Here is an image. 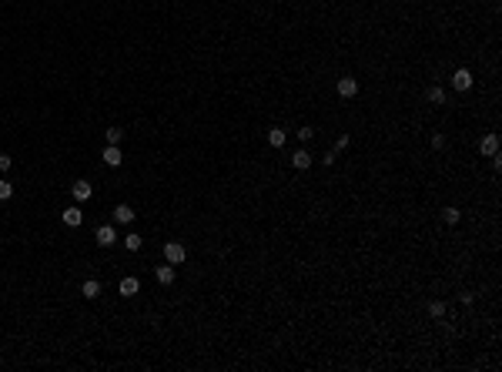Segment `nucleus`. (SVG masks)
I'll list each match as a JSON object with an SVG mask.
<instances>
[{
  "mask_svg": "<svg viewBox=\"0 0 502 372\" xmlns=\"http://www.w3.org/2000/svg\"><path fill=\"white\" fill-rule=\"evenodd\" d=\"M429 316L432 319H442V316H446V302H438V299L429 302Z\"/></svg>",
  "mask_w": 502,
  "mask_h": 372,
  "instance_id": "a211bd4d",
  "label": "nucleus"
},
{
  "mask_svg": "<svg viewBox=\"0 0 502 372\" xmlns=\"http://www.w3.org/2000/svg\"><path fill=\"white\" fill-rule=\"evenodd\" d=\"M335 91H338V97H355L359 94V81L355 77H342V81L335 84Z\"/></svg>",
  "mask_w": 502,
  "mask_h": 372,
  "instance_id": "423d86ee",
  "label": "nucleus"
},
{
  "mask_svg": "<svg viewBox=\"0 0 502 372\" xmlns=\"http://www.w3.org/2000/svg\"><path fill=\"white\" fill-rule=\"evenodd\" d=\"M104 164H107V168H121V164H124V154H121L117 145H107V148H104Z\"/></svg>",
  "mask_w": 502,
  "mask_h": 372,
  "instance_id": "20e7f679",
  "label": "nucleus"
},
{
  "mask_svg": "<svg viewBox=\"0 0 502 372\" xmlns=\"http://www.w3.org/2000/svg\"><path fill=\"white\" fill-rule=\"evenodd\" d=\"M291 168H295V171H308L311 168V154L308 151H295V154H291Z\"/></svg>",
  "mask_w": 502,
  "mask_h": 372,
  "instance_id": "9b49d317",
  "label": "nucleus"
},
{
  "mask_svg": "<svg viewBox=\"0 0 502 372\" xmlns=\"http://www.w3.org/2000/svg\"><path fill=\"white\" fill-rule=\"evenodd\" d=\"M425 97H429L432 104H446V91H442V88H429V91H425Z\"/></svg>",
  "mask_w": 502,
  "mask_h": 372,
  "instance_id": "f3484780",
  "label": "nucleus"
},
{
  "mask_svg": "<svg viewBox=\"0 0 502 372\" xmlns=\"http://www.w3.org/2000/svg\"><path fill=\"white\" fill-rule=\"evenodd\" d=\"M61 218H64L67 228H77L80 221H84V211H80V205H71V208H64V215H61Z\"/></svg>",
  "mask_w": 502,
  "mask_h": 372,
  "instance_id": "6e6552de",
  "label": "nucleus"
},
{
  "mask_svg": "<svg viewBox=\"0 0 502 372\" xmlns=\"http://www.w3.org/2000/svg\"><path fill=\"white\" fill-rule=\"evenodd\" d=\"M0 362H4V356H0Z\"/></svg>",
  "mask_w": 502,
  "mask_h": 372,
  "instance_id": "393cba45",
  "label": "nucleus"
},
{
  "mask_svg": "<svg viewBox=\"0 0 502 372\" xmlns=\"http://www.w3.org/2000/svg\"><path fill=\"white\" fill-rule=\"evenodd\" d=\"M479 154H486V158L499 154V134H482V141H479Z\"/></svg>",
  "mask_w": 502,
  "mask_h": 372,
  "instance_id": "7ed1b4c3",
  "label": "nucleus"
},
{
  "mask_svg": "<svg viewBox=\"0 0 502 372\" xmlns=\"http://www.w3.org/2000/svg\"><path fill=\"white\" fill-rule=\"evenodd\" d=\"M452 88H455V91H469V88H472V71L459 67V71L452 74Z\"/></svg>",
  "mask_w": 502,
  "mask_h": 372,
  "instance_id": "0eeeda50",
  "label": "nucleus"
},
{
  "mask_svg": "<svg viewBox=\"0 0 502 372\" xmlns=\"http://www.w3.org/2000/svg\"><path fill=\"white\" fill-rule=\"evenodd\" d=\"M432 148H446V134H432Z\"/></svg>",
  "mask_w": 502,
  "mask_h": 372,
  "instance_id": "b1692460",
  "label": "nucleus"
},
{
  "mask_svg": "<svg viewBox=\"0 0 502 372\" xmlns=\"http://www.w3.org/2000/svg\"><path fill=\"white\" fill-rule=\"evenodd\" d=\"M117 289H121V295H124V299H131V295H137V292H141V282H137L134 275H124Z\"/></svg>",
  "mask_w": 502,
  "mask_h": 372,
  "instance_id": "1a4fd4ad",
  "label": "nucleus"
},
{
  "mask_svg": "<svg viewBox=\"0 0 502 372\" xmlns=\"http://www.w3.org/2000/svg\"><path fill=\"white\" fill-rule=\"evenodd\" d=\"M80 295H84V299H97V295H101V282H97V278H87V282L80 285Z\"/></svg>",
  "mask_w": 502,
  "mask_h": 372,
  "instance_id": "ddd939ff",
  "label": "nucleus"
},
{
  "mask_svg": "<svg viewBox=\"0 0 502 372\" xmlns=\"http://www.w3.org/2000/svg\"><path fill=\"white\" fill-rule=\"evenodd\" d=\"M285 141H288V134H285L281 128H271V131H268V145H271V148H285Z\"/></svg>",
  "mask_w": 502,
  "mask_h": 372,
  "instance_id": "4468645a",
  "label": "nucleus"
},
{
  "mask_svg": "<svg viewBox=\"0 0 502 372\" xmlns=\"http://www.w3.org/2000/svg\"><path fill=\"white\" fill-rule=\"evenodd\" d=\"M164 259H167V265H181V262H188V248H184L181 242H167L164 245Z\"/></svg>",
  "mask_w": 502,
  "mask_h": 372,
  "instance_id": "f257e3e1",
  "label": "nucleus"
},
{
  "mask_svg": "<svg viewBox=\"0 0 502 372\" xmlns=\"http://www.w3.org/2000/svg\"><path fill=\"white\" fill-rule=\"evenodd\" d=\"M7 198H14V185L0 178V202H7Z\"/></svg>",
  "mask_w": 502,
  "mask_h": 372,
  "instance_id": "aec40b11",
  "label": "nucleus"
},
{
  "mask_svg": "<svg viewBox=\"0 0 502 372\" xmlns=\"http://www.w3.org/2000/svg\"><path fill=\"white\" fill-rule=\"evenodd\" d=\"M459 218H462V211L455 208V205H449V208L442 211V221H446V225H459Z\"/></svg>",
  "mask_w": 502,
  "mask_h": 372,
  "instance_id": "2eb2a0df",
  "label": "nucleus"
},
{
  "mask_svg": "<svg viewBox=\"0 0 502 372\" xmlns=\"http://www.w3.org/2000/svg\"><path fill=\"white\" fill-rule=\"evenodd\" d=\"M124 141V131L121 128H107V145H121Z\"/></svg>",
  "mask_w": 502,
  "mask_h": 372,
  "instance_id": "6ab92c4d",
  "label": "nucleus"
},
{
  "mask_svg": "<svg viewBox=\"0 0 502 372\" xmlns=\"http://www.w3.org/2000/svg\"><path fill=\"white\" fill-rule=\"evenodd\" d=\"M94 238H97V245H101V248H111L114 242H117V232H114V225H101L94 232Z\"/></svg>",
  "mask_w": 502,
  "mask_h": 372,
  "instance_id": "f03ea898",
  "label": "nucleus"
},
{
  "mask_svg": "<svg viewBox=\"0 0 502 372\" xmlns=\"http://www.w3.org/2000/svg\"><path fill=\"white\" fill-rule=\"evenodd\" d=\"M298 138H302V141H311V138H315V128H308V124H305V128L298 131Z\"/></svg>",
  "mask_w": 502,
  "mask_h": 372,
  "instance_id": "412c9836",
  "label": "nucleus"
},
{
  "mask_svg": "<svg viewBox=\"0 0 502 372\" xmlns=\"http://www.w3.org/2000/svg\"><path fill=\"white\" fill-rule=\"evenodd\" d=\"M348 145H351V138H348V134H342V138L335 141V148H338V151H345V148H348Z\"/></svg>",
  "mask_w": 502,
  "mask_h": 372,
  "instance_id": "5701e85b",
  "label": "nucleus"
},
{
  "mask_svg": "<svg viewBox=\"0 0 502 372\" xmlns=\"http://www.w3.org/2000/svg\"><path fill=\"white\" fill-rule=\"evenodd\" d=\"M10 164H14V161H10V154H0V175L10 171Z\"/></svg>",
  "mask_w": 502,
  "mask_h": 372,
  "instance_id": "4be33fe9",
  "label": "nucleus"
},
{
  "mask_svg": "<svg viewBox=\"0 0 502 372\" xmlns=\"http://www.w3.org/2000/svg\"><path fill=\"white\" fill-rule=\"evenodd\" d=\"M134 218H137V215H134L131 205H117V208H114V221H121V225H131Z\"/></svg>",
  "mask_w": 502,
  "mask_h": 372,
  "instance_id": "9d476101",
  "label": "nucleus"
},
{
  "mask_svg": "<svg viewBox=\"0 0 502 372\" xmlns=\"http://www.w3.org/2000/svg\"><path fill=\"white\" fill-rule=\"evenodd\" d=\"M141 235H137V232H131V235H124V248H128V251H137V248H141Z\"/></svg>",
  "mask_w": 502,
  "mask_h": 372,
  "instance_id": "dca6fc26",
  "label": "nucleus"
},
{
  "mask_svg": "<svg viewBox=\"0 0 502 372\" xmlns=\"http://www.w3.org/2000/svg\"><path fill=\"white\" fill-rule=\"evenodd\" d=\"M154 278H158L161 285H174V265H161V268H154Z\"/></svg>",
  "mask_w": 502,
  "mask_h": 372,
  "instance_id": "f8f14e48",
  "label": "nucleus"
},
{
  "mask_svg": "<svg viewBox=\"0 0 502 372\" xmlns=\"http://www.w3.org/2000/svg\"><path fill=\"white\" fill-rule=\"evenodd\" d=\"M71 194H74V202H91V194H94V188H91V181H74V188H71Z\"/></svg>",
  "mask_w": 502,
  "mask_h": 372,
  "instance_id": "39448f33",
  "label": "nucleus"
}]
</instances>
